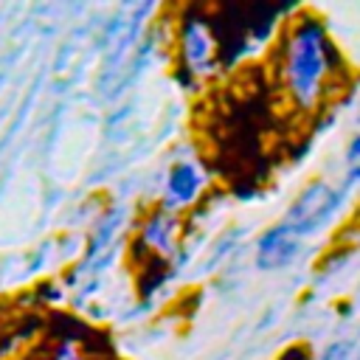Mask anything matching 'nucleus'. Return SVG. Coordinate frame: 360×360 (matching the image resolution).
I'll use <instances>...</instances> for the list:
<instances>
[{
	"instance_id": "7ed1b4c3",
	"label": "nucleus",
	"mask_w": 360,
	"mask_h": 360,
	"mask_svg": "<svg viewBox=\"0 0 360 360\" xmlns=\"http://www.w3.org/2000/svg\"><path fill=\"white\" fill-rule=\"evenodd\" d=\"M298 250V236L287 228V225H278L273 228L262 245H259V264L262 267H281L287 264Z\"/></svg>"
},
{
	"instance_id": "0eeeda50",
	"label": "nucleus",
	"mask_w": 360,
	"mask_h": 360,
	"mask_svg": "<svg viewBox=\"0 0 360 360\" xmlns=\"http://www.w3.org/2000/svg\"><path fill=\"white\" fill-rule=\"evenodd\" d=\"M349 163H352V172L360 177V138L352 143V155H349Z\"/></svg>"
},
{
	"instance_id": "f257e3e1",
	"label": "nucleus",
	"mask_w": 360,
	"mask_h": 360,
	"mask_svg": "<svg viewBox=\"0 0 360 360\" xmlns=\"http://www.w3.org/2000/svg\"><path fill=\"white\" fill-rule=\"evenodd\" d=\"M326 70V53H323V34L318 25H304L290 48V87L301 104H312L318 96L321 79Z\"/></svg>"
},
{
	"instance_id": "20e7f679",
	"label": "nucleus",
	"mask_w": 360,
	"mask_h": 360,
	"mask_svg": "<svg viewBox=\"0 0 360 360\" xmlns=\"http://www.w3.org/2000/svg\"><path fill=\"white\" fill-rule=\"evenodd\" d=\"M183 59L194 73H205L211 68V39L197 20H188L183 28Z\"/></svg>"
},
{
	"instance_id": "f03ea898",
	"label": "nucleus",
	"mask_w": 360,
	"mask_h": 360,
	"mask_svg": "<svg viewBox=\"0 0 360 360\" xmlns=\"http://www.w3.org/2000/svg\"><path fill=\"white\" fill-rule=\"evenodd\" d=\"M335 208H338L335 191H332L329 186H323V183H315L312 188H307V191L298 197V202L292 205V211L287 214V219H284L281 225H287V228L301 239V236L318 231V228L332 217Z\"/></svg>"
},
{
	"instance_id": "39448f33",
	"label": "nucleus",
	"mask_w": 360,
	"mask_h": 360,
	"mask_svg": "<svg viewBox=\"0 0 360 360\" xmlns=\"http://www.w3.org/2000/svg\"><path fill=\"white\" fill-rule=\"evenodd\" d=\"M200 188V177L191 166H177L172 172V180H169V197L174 202H186L194 197V191Z\"/></svg>"
},
{
	"instance_id": "423d86ee",
	"label": "nucleus",
	"mask_w": 360,
	"mask_h": 360,
	"mask_svg": "<svg viewBox=\"0 0 360 360\" xmlns=\"http://www.w3.org/2000/svg\"><path fill=\"white\" fill-rule=\"evenodd\" d=\"M53 360H84V354L79 352V346H76L73 340H65V343L56 349Z\"/></svg>"
}]
</instances>
